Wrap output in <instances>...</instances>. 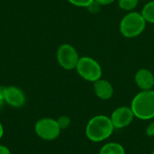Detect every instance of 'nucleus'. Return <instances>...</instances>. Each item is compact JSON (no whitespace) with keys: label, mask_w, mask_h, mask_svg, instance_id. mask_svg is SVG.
<instances>
[{"label":"nucleus","mask_w":154,"mask_h":154,"mask_svg":"<svg viewBox=\"0 0 154 154\" xmlns=\"http://www.w3.org/2000/svg\"><path fill=\"white\" fill-rule=\"evenodd\" d=\"M68 2L79 7H89L95 0H68Z\"/></svg>","instance_id":"nucleus-14"},{"label":"nucleus","mask_w":154,"mask_h":154,"mask_svg":"<svg viewBox=\"0 0 154 154\" xmlns=\"http://www.w3.org/2000/svg\"><path fill=\"white\" fill-rule=\"evenodd\" d=\"M93 89L96 96L102 100H108L114 95V88L106 79H100L94 82Z\"/></svg>","instance_id":"nucleus-10"},{"label":"nucleus","mask_w":154,"mask_h":154,"mask_svg":"<svg viewBox=\"0 0 154 154\" xmlns=\"http://www.w3.org/2000/svg\"><path fill=\"white\" fill-rule=\"evenodd\" d=\"M0 154H11V152L6 146L0 144Z\"/></svg>","instance_id":"nucleus-19"},{"label":"nucleus","mask_w":154,"mask_h":154,"mask_svg":"<svg viewBox=\"0 0 154 154\" xmlns=\"http://www.w3.org/2000/svg\"><path fill=\"white\" fill-rule=\"evenodd\" d=\"M3 135H4V127H3V125H2V124L0 122V139L3 137Z\"/></svg>","instance_id":"nucleus-20"},{"label":"nucleus","mask_w":154,"mask_h":154,"mask_svg":"<svg viewBox=\"0 0 154 154\" xmlns=\"http://www.w3.org/2000/svg\"><path fill=\"white\" fill-rule=\"evenodd\" d=\"M131 109L135 117L141 120L154 118V90H142L132 100Z\"/></svg>","instance_id":"nucleus-2"},{"label":"nucleus","mask_w":154,"mask_h":154,"mask_svg":"<svg viewBox=\"0 0 154 154\" xmlns=\"http://www.w3.org/2000/svg\"><path fill=\"white\" fill-rule=\"evenodd\" d=\"M5 87H0V109L3 106V104L5 103L4 101V93H5Z\"/></svg>","instance_id":"nucleus-18"},{"label":"nucleus","mask_w":154,"mask_h":154,"mask_svg":"<svg viewBox=\"0 0 154 154\" xmlns=\"http://www.w3.org/2000/svg\"><path fill=\"white\" fill-rule=\"evenodd\" d=\"M141 14L146 23H154V0L147 2V4L143 7Z\"/></svg>","instance_id":"nucleus-12"},{"label":"nucleus","mask_w":154,"mask_h":154,"mask_svg":"<svg viewBox=\"0 0 154 154\" xmlns=\"http://www.w3.org/2000/svg\"><path fill=\"white\" fill-rule=\"evenodd\" d=\"M134 115L128 106L117 107L111 115V121L115 129H123L129 126L134 119Z\"/></svg>","instance_id":"nucleus-7"},{"label":"nucleus","mask_w":154,"mask_h":154,"mask_svg":"<svg viewBox=\"0 0 154 154\" xmlns=\"http://www.w3.org/2000/svg\"><path fill=\"white\" fill-rule=\"evenodd\" d=\"M79 58L77 50L69 43L61 44L57 51L58 63L62 69L67 70L76 69Z\"/></svg>","instance_id":"nucleus-6"},{"label":"nucleus","mask_w":154,"mask_h":154,"mask_svg":"<svg viewBox=\"0 0 154 154\" xmlns=\"http://www.w3.org/2000/svg\"><path fill=\"white\" fill-rule=\"evenodd\" d=\"M146 134L150 137L154 136V122L151 123L146 128Z\"/></svg>","instance_id":"nucleus-16"},{"label":"nucleus","mask_w":154,"mask_h":154,"mask_svg":"<svg viewBox=\"0 0 154 154\" xmlns=\"http://www.w3.org/2000/svg\"><path fill=\"white\" fill-rule=\"evenodd\" d=\"M139 1L140 0H118V6L124 11L132 12L137 7Z\"/></svg>","instance_id":"nucleus-13"},{"label":"nucleus","mask_w":154,"mask_h":154,"mask_svg":"<svg viewBox=\"0 0 154 154\" xmlns=\"http://www.w3.org/2000/svg\"><path fill=\"white\" fill-rule=\"evenodd\" d=\"M76 70L83 79L89 82L94 83L97 80L102 79V68L100 64L91 57H80L77 64Z\"/></svg>","instance_id":"nucleus-4"},{"label":"nucleus","mask_w":154,"mask_h":154,"mask_svg":"<svg viewBox=\"0 0 154 154\" xmlns=\"http://www.w3.org/2000/svg\"><path fill=\"white\" fill-rule=\"evenodd\" d=\"M57 122H58V124H59L60 129L62 130V129L68 128V127L70 125L71 120H70V118H69V116H60V117L57 119Z\"/></svg>","instance_id":"nucleus-15"},{"label":"nucleus","mask_w":154,"mask_h":154,"mask_svg":"<svg viewBox=\"0 0 154 154\" xmlns=\"http://www.w3.org/2000/svg\"><path fill=\"white\" fill-rule=\"evenodd\" d=\"M152 154H154V150H153V152H152Z\"/></svg>","instance_id":"nucleus-21"},{"label":"nucleus","mask_w":154,"mask_h":154,"mask_svg":"<svg viewBox=\"0 0 154 154\" xmlns=\"http://www.w3.org/2000/svg\"><path fill=\"white\" fill-rule=\"evenodd\" d=\"M146 23H147L141 13L134 11L129 12L120 22V32L125 38H135L143 33L146 27Z\"/></svg>","instance_id":"nucleus-3"},{"label":"nucleus","mask_w":154,"mask_h":154,"mask_svg":"<svg viewBox=\"0 0 154 154\" xmlns=\"http://www.w3.org/2000/svg\"><path fill=\"white\" fill-rule=\"evenodd\" d=\"M4 101L12 107L19 108L24 106L26 102V97L23 91L18 87L9 86L5 87V88Z\"/></svg>","instance_id":"nucleus-8"},{"label":"nucleus","mask_w":154,"mask_h":154,"mask_svg":"<svg viewBox=\"0 0 154 154\" xmlns=\"http://www.w3.org/2000/svg\"><path fill=\"white\" fill-rule=\"evenodd\" d=\"M134 80L141 90H151L154 87V75L148 69H139L135 73Z\"/></svg>","instance_id":"nucleus-9"},{"label":"nucleus","mask_w":154,"mask_h":154,"mask_svg":"<svg viewBox=\"0 0 154 154\" xmlns=\"http://www.w3.org/2000/svg\"><path fill=\"white\" fill-rule=\"evenodd\" d=\"M99 154H125V150L122 144L111 142L102 146L99 151Z\"/></svg>","instance_id":"nucleus-11"},{"label":"nucleus","mask_w":154,"mask_h":154,"mask_svg":"<svg viewBox=\"0 0 154 154\" xmlns=\"http://www.w3.org/2000/svg\"><path fill=\"white\" fill-rule=\"evenodd\" d=\"M116 0H95V2L99 5H108Z\"/></svg>","instance_id":"nucleus-17"},{"label":"nucleus","mask_w":154,"mask_h":154,"mask_svg":"<svg viewBox=\"0 0 154 154\" xmlns=\"http://www.w3.org/2000/svg\"><path fill=\"white\" fill-rule=\"evenodd\" d=\"M34 130L36 134L44 141H53L57 139L61 131L57 120L50 117L38 120L35 124Z\"/></svg>","instance_id":"nucleus-5"},{"label":"nucleus","mask_w":154,"mask_h":154,"mask_svg":"<svg viewBox=\"0 0 154 154\" xmlns=\"http://www.w3.org/2000/svg\"><path fill=\"white\" fill-rule=\"evenodd\" d=\"M115 127L110 117L103 115L92 117L86 126V135L93 143L107 140L114 133Z\"/></svg>","instance_id":"nucleus-1"}]
</instances>
